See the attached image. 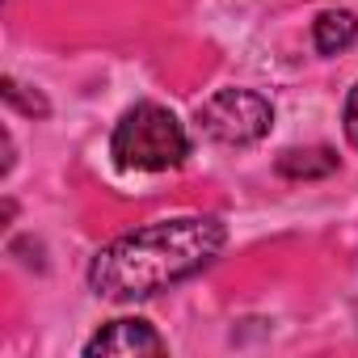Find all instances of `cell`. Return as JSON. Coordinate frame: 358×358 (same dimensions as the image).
I'll list each match as a JSON object with an SVG mask.
<instances>
[{
    "label": "cell",
    "mask_w": 358,
    "mask_h": 358,
    "mask_svg": "<svg viewBox=\"0 0 358 358\" xmlns=\"http://www.w3.org/2000/svg\"><path fill=\"white\" fill-rule=\"evenodd\" d=\"M274 127V106L253 89H220L199 106V131L224 148H249Z\"/></svg>",
    "instance_id": "cell-3"
},
{
    "label": "cell",
    "mask_w": 358,
    "mask_h": 358,
    "mask_svg": "<svg viewBox=\"0 0 358 358\" xmlns=\"http://www.w3.org/2000/svg\"><path fill=\"white\" fill-rule=\"evenodd\" d=\"M110 156L127 173H169L190 156V135L173 110L156 101H139L114 122Z\"/></svg>",
    "instance_id": "cell-2"
},
{
    "label": "cell",
    "mask_w": 358,
    "mask_h": 358,
    "mask_svg": "<svg viewBox=\"0 0 358 358\" xmlns=\"http://www.w3.org/2000/svg\"><path fill=\"white\" fill-rule=\"evenodd\" d=\"M341 122H345V139L358 148V85H354L350 97H345V118H341Z\"/></svg>",
    "instance_id": "cell-8"
},
{
    "label": "cell",
    "mask_w": 358,
    "mask_h": 358,
    "mask_svg": "<svg viewBox=\"0 0 358 358\" xmlns=\"http://www.w3.org/2000/svg\"><path fill=\"white\" fill-rule=\"evenodd\" d=\"M5 97H9V101H13V106H22V110H26V114H38V118H43V114H47V101H43V97H38V93H34V97H22V85H17V80H13V76H5Z\"/></svg>",
    "instance_id": "cell-7"
},
{
    "label": "cell",
    "mask_w": 358,
    "mask_h": 358,
    "mask_svg": "<svg viewBox=\"0 0 358 358\" xmlns=\"http://www.w3.org/2000/svg\"><path fill=\"white\" fill-rule=\"evenodd\" d=\"M169 345H164V337L148 324V320H110L101 333H93L89 341H85V354L89 358H110V354H122V358H139V354H164Z\"/></svg>",
    "instance_id": "cell-4"
},
{
    "label": "cell",
    "mask_w": 358,
    "mask_h": 358,
    "mask_svg": "<svg viewBox=\"0 0 358 358\" xmlns=\"http://www.w3.org/2000/svg\"><path fill=\"white\" fill-rule=\"evenodd\" d=\"M224 241H228L224 224L203 220V215L160 220V224L122 232L93 257L89 287L114 303L152 299V295L169 291L173 282H186L199 270H207L220 257Z\"/></svg>",
    "instance_id": "cell-1"
},
{
    "label": "cell",
    "mask_w": 358,
    "mask_h": 358,
    "mask_svg": "<svg viewBox=\"0 0 358 358\" xmlns=\"http://www.w3.org/2000/svg\"><path fill=\"white\" fill-rule=\"evenodd\" d=\"M278 173L291 182H316V177L337 173V152L329 148H291L278 156Z\"/></svg>",
    "instance_id": "cell-6"
},
{
    "label": "cell",
    "mask_w": 358,
    "mask_h": 358,
    "mask_svg": "<svg viewBox=\"0 0 358 358\" xmlns=\"http://www.w3.org/2000/svg\"><path fill=\"white\" fill-rule=\"evenodd\" d=\"M354 38H358V17L350 9H324L312 22V43L320 55H341L354 47Z\"/></svg>",
    "instance_id": "cell-5"
}]
</instances>
